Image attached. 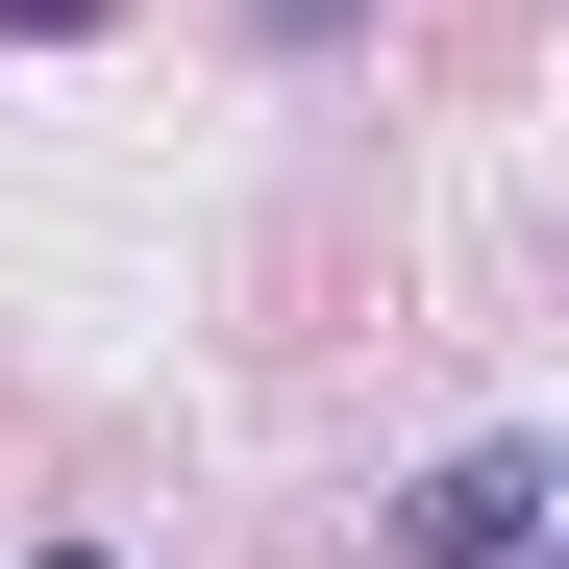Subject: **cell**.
<instances>
[{
  "instance_id": "1",
  "label": "cell",
  "mask_w": 569,
  "mask_h": 569,
  "mask_svg": "<svg viewBox=\"0 0 569 569\" xmlns=\"http://www.w3.org/2000/svg\"><path fill=\"white\" fill-rule=\"evenodd\" d=\"M545 496H569V446L496 421V446H446L421 496H371V569H496V545H545Z\"/></svg>"
},
{
  "instance_id": "2",
  "label": "cell",
  "mask_w": 569,
  "mask_h": 569,
  "mask_svg": "<svg viewBox=\"0 0 569 569\" xmlns=\"http://www.w3.org/2000/svg\"><path fill=\"white\" fill-rule=\"evenodd\" d=\"M371 26V0H248V50H347Z\"/></svg>"
},
{
  "instance_id": "3",
  "label": "cell",
  "mask_w": 569,
  "mask_h": 569,
  "mask_svg": "<svg viewBox=\"0 0 569 569\" xmlns=\"http://www.w3.org/2000/svg\"><path fill=\"white\" fill-rule=\"evenodd\" d=\"M0 26H26V50H100V26H124V0H0Z\"/></svg>"
},
{
  "instance_id": "4",
  "label": "cell",
  "mask_w": 569,
  "mask_h": 569,
  "mask_svg": "<svg viewBox=\"0 0 569 569\" xmlns=\"http://www.w3.org/2000/svg\"><path fill=\"white\" fill-rule=\"evenodd\" d=\"M26 569H124V545H26Z\"/></svg>"
},
{
  "instance_id": "5",
  "label": "cell",
  "mask_w": 569,
  "mask_h": 569,
  "mask_svg": "<svg viewBox=\"0 0 569 569\" xmlns=\"http://www.w3.org/2000/svg\"><path fill=\"white\" fill-rule=\"evenodd\" d=\"M496 569H545V545H496Z\"/></svg>"
}]
</instances>
